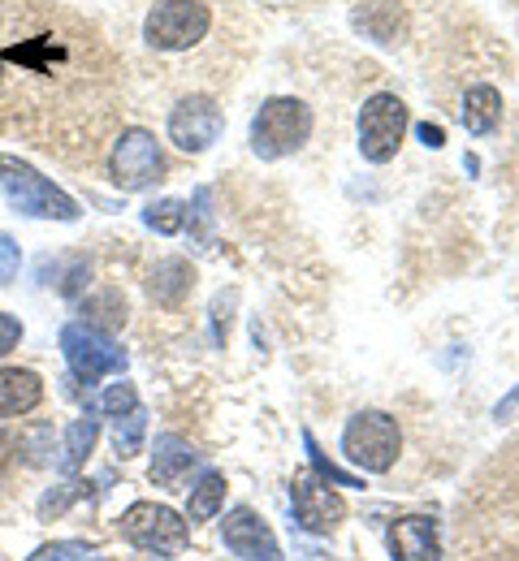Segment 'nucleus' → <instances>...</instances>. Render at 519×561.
<instances>
[{
    "instance_id": "1",
    "label": "nucleus",
    "mask_w": 519,
    "mask_h": 561,
    "mask_svg": "<svg viewBox=\"0 0 519 561\" xmlns=\"http://www.w3.org/2000/svg\"><path fill=\"white\" fill-rule=\"evenodd\" d=\"M0 191L13 204V211H22V216H35V220H78L75 199L61 186H53L40 169L18 160V156H0Z\"/></svg>"
},
{
    "instance_id": "2",
    "label": "nucleus",
    "mask_w": 519,
    "mask_h": 561,
    "mask_svg": "<svg viewBox=\"0 0 519 561\" xmlns=\"http://www.w3.org/2000/svg\"><path fill=\"white\" fill-rule=\"evenodd\" d=\"M312 108L295 95H273L260 104V113L251 117V151L260 160H282L295 156L303 142L312 139Z\"/></svg>"
},
{
    "instance_id": "3",
    "label": "nucleus",
    "mask_w": 519,
    "mask_h": 561,
    "mask_svg": "<svg viewBox=\"0 0 519 561\" xmlns=\"http://www.w3.org/2000/svg\"><path fill=\"white\" fill-rule=\"evenodd\" d=\"M398 449H403V432H398L394 415H385V411H360V415H351L347 432H342V454L372 476H385L398 462Z\"/></svg>"
},
{
    "instance_id": "4",
    "label": "nucleus",
    "mask_w": 519,
    "mask_h": 561,
    "mask_svg": "<svg viewBox=\"0 0 519 561\" xmlns=\"http://www.w3.org/2000/svg\"><path fill=\"white\" fill-rule=\"evenodd\" d=\"M213 26V9L204 0H160L144 22V39L156 53H187Z\"/></svg>"
},
{
    "instance_id": "5",
    "label": "nucleus",
    "mask_w": 519,
    "mask_h": 561,
    "mask_svg": "<svg viewBox=\"0 0 519 561\" xmlns=\"http://www.w3.org/2000/svg\"><path fill=\"white\" fill-rule=\"evenodd\" d=\"M61 354H66L75 380H82V385H100L104 376H122L126 371V351L109 333H100V329H91L82 320L61 329Z\"/></svg>"
},
{
    "instance_id": "6",
    "label": "nucleus",
    "mask_w": 519,
    "mask_h": 561,
    "mask_svg": "<svg viewBox=\"0 0 519 561\" xmlns=\"http://www.w3.org/2000/svg\"><path fill=\"white\" fill-rule=\"evenodd\" d=\"M407 135V104L390 91H376L360 108V156L369 164H390Z\"/></svg>"
},
{
    "instance_id": "7",
    "label": "nucleus",
    "mask_w": 519,
    "mask_h": 561,
    "mask_svg": "<svg viewBox=\"0 0 519 561\" xmlns=\"http://www.w3.org/2000/svg\"><path fill=\"white\" fill-rule=\"evenodd\" d=\"M122 536L144 553H182L191 540L187 518L169 505H156V501H135L122 514Z\"/></svg>"
},
{
    "instance_id": "8",
    "label": "nucleus",
    "mask_w": 519,
    "mask_h": 561,
    "mask_svg": "<svg viewBox=\"0 0 519 561\" xmlns=\"http://www.w3.org/2000/svg\"><path fill=\"white\" fill-rule=\"evenodd\" d=\"M109 173L122 191H148L165 178V151L151 130L144 126H131L122 130V139L113 142V156H109Z\"/></svg>"
},
{
    "instance_id": "9",
    "label": "nucleus",
    "mask_w": 519,
    "mask_h": 561,
    "mask_svg": "<svg viewBox=\"0 0 519 561\" xmlns=\"http://www.w3.org/2000/svg\"><path fill=\"white\" fill-rule=\"evenodd\" d=\"M225 130V113L217 108L213 95H182L173 108H169V142L200 156L208 151L213 142L222 139Z\"/></svg>"
},
{
    "instance_id": "10",
    "label": "nucleus",
    "mask_w": 519,
    "mask_h": 561,
    "mask_svg": "<svg viewBox=\"0 0 519 561\" xmlns=\"http://www.w3.org/2000/svg\"><path fill=\"white\" fill-rule=\"evenodd\" d=\"M291 510L295 523L312 536H329L342 518H347V501L329 489L320 476H295L291 484Z\"/></svg>"
},
{
    "instance_id": "11",
    "label": "nucleus",
    "mask_w": 519,
    "mask_h": 561,
    "mask_svg": "<svg viewBox=\"0 0 519 561\" xmlns=\"http://www.w3.org/2000/svg\"><path fill=\"white\" fill-rule=\"evenodd\" d=\"M222 540H225V549L242 561H282V549H278L269 523H264L256 510H247V505H238V510L225 514Z\"/></svg>"
},
{
    "instance_id": "12",
    "label": "nucleus",
    "mask_w": 519,
    "mask_h": 561,
    "mask_svg": "<svg viewBox=\"0 0 519 561\" xmlns=\"http://www.w3.org/2000/svg\"><path fill=\"white\" fill-rule=\"evenodd\" d=\"M390 558L394 561H438L442 558V536H438V518L429 514H407L390 523Z\"/></svg>"
},
{
    "instance_id": "13",
    "label": "nucleus",
    "mask_w": 519,
    "mask_h": 561,
    "mask_svg": "<svg viewBox=\"0 0 519 561\" xmlns=\"http://www.w3.org/2000/svg\"><path fill=\"white\" fill-rule=\"evenodd\" d=\"M351 26L372 44H398L407 35V9L398 0H364L356 4Z\"/></svg>"
},
{
    "instance_id": "14",
    "label": "nucleus",
    "mask_w": 519,
    "mask_h": 561,
    "mask_svg": "<svg viewBox=\"0 0 519 561\" xmlns=\"http://www.w3.org/2000/svg\"><path fill=\"white\" fill-rule=\"evenodd\" d=\"M200 467V454L182 440V436H160L156 440V454H151V484L160 489H182L187 476Z\"/></svg>"
},
{
    "instance_id": "15",
    "label": "nucleus",
    "mask_w": 519,
    "mask_h": 561,
    "mask_svg": "<svg viewBox=\"0 0 519 561\" xmlns=\"http://www.w3.org/2000/svg\"><path fill=\"white\" fill-rule=\"evenodd\" d=\"M44 402V380L26 367H0V420L31 415Z\"/></svg>"
},
{
    "instance_id": "16",
    "label": "nucleus",
    "mask_w": 519,
    "mask_h": 561,
    "mask_svg": "<svg viewBox=\"0 0 519 561\" xmlns=\"http://www.w3.org/2000/svg\"><path fill=\"white\" fill-rule=\"evenodd\" d=\"M191 285H195V268H191L187 260L169 255V260H156V264H151L148 294L160 307H178V302L191 294Z\"/></svg>"
},
{
    "instance_id": "17",
    "label": "nucleus",
    "mask_w": 519,
    "mask_h": 561,
    "mask_svg": "<svg viewBox=\"0 0 519 561\" xmlns=\"http://www.w3.org/2000/svg\"><path fill=\"white\" fill-rule=\"evenodd\" d=\"M498 122H503V95H498V87H489V82L467 87V95H463V130L476 135V139H485V135L498 130Z\"/></svg>"
},
{
    "instance_id": "18",
    "label": "nucleus",
    "mask_w": 519,
    "mask_h": 561,
    "mask_svg": "<svg viewBox=\"0 0 519 561\" xmlns=\"http://www.w3.org/2000/svg\"><path fill=\"white\" fill-rule=\"evenodd\" d=\"M82 324L100 329V333H113L126 324V298L122 289H100L91 298H82Z\"/></svg>"
},
{
    "instance_id": "19",
    "label": "nucleus",
    "mask_w": 519,
    "mask_h": 561,
    "mask_svg": "<svg viewBox=\"0 0 519 561\" xmlns=\"http://www.w3.org/2000/svg\"><path fill=\"white\" fill-rule=\"evenodd\" d=\"M225 505V480L217 471H204L200 476V484L191 489V505H187V518L191 523H208V518H217Z\"/></svg>"
},
{
    "instance_id": "20",
    "label": "nucleus",
    "mask_w": 519,
    "mask_h": 561,
    "mask_svg": "<svg viewBox=\"0 0 519 561\" xmlns=\"http://www.w3.org/2000/svg\"><path fill=\"white\" fill-rule=\"evenodd\" d=\"M144 432H148L144 407L117 415V420H113V449H117V458H135V454L144 449Z\"/></svg>"
},
{
    "instance_id": "21",
    "label": "nucleus",
    "mask_w": 519,
    "mask_h": 561,
    "mask_svg": "<svg viewBox=\"0 0 519 561\" xmlns=\"http://www.w3.org/2000/svg\"><path fill=\"white\" fill-rule=\"evenodd\" d=\"M95 436H100V423L91 420V415H82V420L66 427V458H61L66 471H78L87 462V454L95 449Z\"/></svg>"
},
{
    "instance_id": "22",
    "label": "nucleus",
    "mask_w": 519,
    "mask_h": 561,
    "mask_svg": "<svg viewBox=\"0 0 519 561\" xmlns=\"http://www.w3.org/2000/svg\"><path fill=\"white\" fill-rule=\"evenodd\" d=\"M303 449H307V458H312V471H316L325 484H334V489H364V480H360V476H347L342 467H334V462L320 454V445H316V436H312V432H303Z\"/></svg>"
},
{
    "instance_id": "23",
    "label": "nucleus",
    "mask_w": 519,
    "mask_h": 561,
    "mask_svg": "<svg viewBox=\"0 0 519 561\" xmlns=\"http://www.w3.org/2000/svg\"><path fill=\"white\" fill-rule=\"evenodd\" d=\"M144 225L156 229L160 238H173V233L187 229V204H182V199H160V204H151V208L144 211Z\"/></svg>"
},
{
    "instance_id": "24",
    "label": "nucleus",
    "mask_w": 519,
    "mask_h": 561,
    "mask_svg": "<svg viewBox=\"0 0 519 561\" xmlns=\"http://www.w3.org/2000/svg\"><path fill=\"white\" fill-rule=\"evenodd\" d=\"M26 561H104V558H100V549H91V545H78V540H57V545L35 549Z\"/></svg>"
},
{
    "instance_id": "25",
    "label": "nucleus",
    "mask_w": 519,
    "mask_h": 561,
    "mask_svg": "<svg viewBox=\"0 0 519 561\" xmlns=\"http://www.w3.org/2000/svg\"><path fill=\"white\" fill-rule=\"evenodd\" d=\"M135 407H139V389H135L131 380H117V385L100 398V411H104V415H113V420H117V415H126V411H135Z\"/></svg>"
},
{
    "instance_id": "26",
    "label": "nucleus",
    "mask_w": 519,
    "mask_h": 561,
    "mask_svg": "<svg viewBox=\"0 0 519 561\" xmlns=\"http://www.w3.org/2000/svg\"><path fill=\"white\" fill-rule=\"evenodd\" d=\"M18 268H22V251H18V242L9 233H0V285H9L18 277Z\"/></svg>"
},
{
    "instance_id": "27",
    "label": "nucleus",
    "mask_w": 519,
    "mask_h": 561,
    "mask_svg": "<svg viewBox=\"0 0 519 561\" xmlns=\"http://www.w3.org/2000/svg\"><path fill=\"white\" fill-rule=\"evenodd\" d=\"M18 342H22V320L9 316V311H0V358L9 351H18Z\"/></svg>"
},
{
    "instance_id": "28",
    "label": "nucleus",
    "mask_w": 519,
    "mask_h": 561,
    "mask_svg": "<svg viewBox=\"0 0 519 561\" xmlns=\"http://www.w3.org/2000/svg\"><path fill=\"white\" fill-rule=\"evenodd\" d=\"M516 411H519V389H516V393H507V398H503V402L494 407V420H498V423H507V420H511V415H516Z\"/></svg>"
},
{
    "instance_id": "29",
    "label": "nucleus",
    "mask_w": 519,
    "mask_h": 561,
    "mask_svg": "<svg viewBox=\"0 0 519 561\" xmlns=\"http://www.w3.org/2000/svg\"><path fill=\"white\" fill-rule=\"evenodd\" d=\"M416 135H420V142H425V147H433V151H438V147H442V142H445L442 126H420Z\"/></svg>"
},
{
    "instance_id": "30",
    "label": "nucleus",
    "mask_w": 519,
    "mask_h": 561,
    "mask_svg": "<svg viewBox=\"0 0 519 561\" xmlns=\"http://www.w3.org/2000/svg\"><path fill=\"white\" fill-rule=\"evenodd\" d=\"M4 449H18L9 432H0V480H4V467H9V454H4Z\"/></svg>"
},
{
    "instance_id": "31",
    "label": "nucleus",
    "mask_w": 519,
    "mask_h": 561,
    "mask_svg": "<svg viewBox=\"0 0 519 561\" xmlns=\"http://www.w3.org/2000/svg\"><path fill=\"white\" fill-rule=\"evenodd\" d=\"M0 78H4V61H0Z\"/></svg>"
}]
</instances>
